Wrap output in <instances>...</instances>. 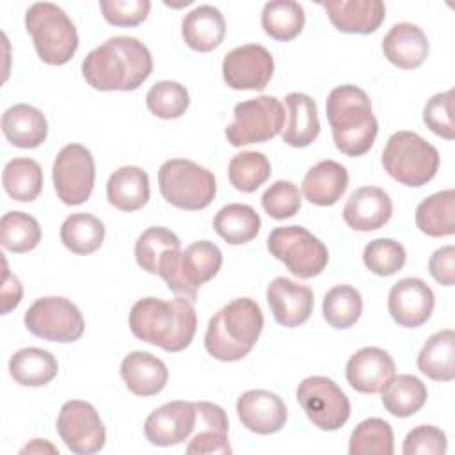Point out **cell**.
Listing matches in <instances>:
<instances>
[{
	"label": "cell",
	"instance_id": "32",
	"mask_svg": "<svg viewBox=\"0 0 455 455\" xmlns=\"http://www.w3.org/2000/svg\"><path fill=\"white\" fill-rule=\"evenodd\" d=\"M455 332L451 329L432 334L421 347L416 364L432 380L450 382L455 379Z\"/></svg>",
	"mask_w": 455,
	"mask_h": 455
},
{
	"label": "cell",
	"instance_id": "9",
	"mask_svg": "<svg viewBox=\"0 0 455 455\" xmlns=\"http://www.w3.org/2000/svg\"><path fill=\"white\" fill-rule=\"evenodd\" d=\"M235 119L226 128L231 146L242 148L274 139L284 126V107L274 96H258L235 107Z\"/></svg>",
	"mask_w": 455,
	"mask_h": 455
},
{
	"label": "cell",
	"instance_id": "23",
	"mask_svg": "<svg viewBox=\"0 0 455 455\" xmlns=\"http://www.w3.org/2000/svg\"><path fill=\"white\" fill-rule=\"evenodd\" d=\"M197 425L188 439V455H206V453H231L228 441L229 421L226 411L210 402H196Z\"/></svg>",
	"mask_w": 455,
	"mask_h": 455
},
{
	"label": "cell",
	"instance_id": "1",
	"mask_svg": "<svg viewBox=\"0 0 455 455\" xmlns=\"http://www.w3.org/2000/svg\"><path fill=\"white\" fill-rule=\"evenodd\" d=\"M153 71V59L144 43L116 36L87 53L82 62L85 82L98 91H135Z\"/></svg>",
	"mask_w": 455,
	"mask_h": 455
},
{
	"label": "cell",
	"instance_id": "33",
	"mask_svg": "<svg viewBox=\"0 0 455 455\" xmlns=\"http://www.w3.org/2000/svg\"><path fill=\"white\" fill-rule=\"evenodd\" d=\"M261 219L249 204L231 203L222 206L213 217L215 233L231 245H242L254 240L259 233Z\"/></svg>",
	"mask_w": 455,
	"mask_h": 455
},
{
	"label": "cell",
	"instance_id": "20",
	"mask_svg": "<svg viewBox=\"0 0 455 455\" xmlns=\"http://www.w3.org/2000/svg\"><path fill=\"white\" fill-rule=\"evenodd\" d=\"M393 215V203L379 187H361L350 194L343 206V220L348 228L368 233L380 229Z\"/></svg>",
	"mask_w": 455,
	"mask_h": 455
},
{
	"label": "cell",
	"instance_id": "39",
	"mask_svg": "<svg viewBox=\"0 0 455 455\" xmlns=\"http://www.w3.org/2000/svg\"><path fill=\"white\" fill-rule=\"evenodd\" d=\"M393 428L380 418H368L361 421L348 441L350 455H393Z\"/></svg>",
	"mask_w": 455,
	"mask_h": 455
},
{
	"label": "cell",
	"instance_id": "35",
	"mask_svg": "<svg viewBox=\"0 0 455 455\" xmlns=\"http://www.w3.org/2000/svg\"><path fill=\"white\" fill-rule=\"evenodd\" d=\"M382 393L384 409L396 418H409L416 414L427 402V386L414 375L393 377Z\"/></svg>",
	"mask_w": 455,
	"mask_h": 455
},
{
	"label": "cell",
	"instance_id": "47",
	"mask_svg": "<svg viewBox=\"0 0 455 455\" xmlns=\"http://www.w3.org/2000/svg\"><path fill=\"white\" fill-rule=\"evenodd\" d=\"M451 103H453V91L434 94L425 108H423V121L427 128H430L432 133L451 140L455 139V121L451 114Z\"/></svg>",
	"mask_w": 455,
	"mask_h": 455
},
{
	"label": "cell",
	"instance_id": "26",
	"mask_svg": "<svg viewBox=\"0 0 455 455\" xmlns=\"http://www.w3.org/2000/svg\"><path fill=\"white\" fill-rule=\"evenodd\" d=\"M2 132L12 146L21 149H32L46 140L48 123L44 114L36 107L18 103L4 112Z\"/></svg>",
	"mask_w": 455,
	"mask_h": 455
},
{
	"label": "cell",
	"instance_id": "45",
	"mask_svg": "<svg viewBox=\"0 0 455 455\" xmlns=\"http://www.w3.org/2000/svg\"><path fill=\"white\" fill-rule=\"evenodd\" d=\"M405 249L393 238H377L366 243L363 251L364 267L375 275H393L405 265Z\"/></svg>",
	"mask_w": 455,
	"mask_h": 455
},
{
	"label": "cell",
	"instance_id": "4",
	"mask_svg": "<svg viewBox=\"0 0 455 455\" xmlns=\"http://www.w3.org/2000/svg\"><path fill=\"white\" fill-rule=\"evenodd\" d=\"M261 331L263 313L259 306L247 297L235 299L210 318L204 348L219 361H240L252 350Z\"/></svg>",
	"mask_w": 455,
	"mask_h": 455
},
{
	"label": "cell",
	"instance_id": "16",
	"mask_svg": "<svg viewBox=\"0 0 455 455\" xmlns=\"http://www.w3.org/2000/svg\"><path fill=\"white\" fill-rule=\"evenodd\" d=\"M196 425V402H167L146 418L144 435L155 446H176L192 437Z\"/></svg>",
	"mask_w": 455,
	"mask_h": 455
},
{
	"label": "cell",
	"instance_id": "2",
	"mask_svg": "<svg viewBox=\"0 0 455 455\" xmlns=\"http://www.w3.org/2000/svg\"><path fill=\"white\" fill-rule=\"evenodd\" d=\"M128 322L135 338L156 345L165 352L185 350L192 343L197 329L196 309L183 297L172 300L156 297L140 299L132 306Z\"/></svg>",
	"mask_w": 455,
	"mask_h": 455
},
{
	"label": "cell",
	"instance_id": "29",
	"mask_svg": "<svg viewBox=\"0 0 455 455\" xmlns=\"http://www.w3.org/2000/svg\"><path fill=\"white\" fill-rule=\"evenodd\" d=\"M107 199L121 212L140 210L149 199L148 172L137 165L119 167L107 181Z\"/></svg>",
	"mask_w": 455,
	"mask_h": 455
},
{
	"label": "cell",
	"instance_id": "11",
	"mask_svg": "<svg viewBox=\"0 0 455 455\" xmlns=\"http://www.w3.org/2000/svg\"><path fill=\"white\" fill-rule=\"evenodd\" d=\"M297 402L320 430H338L350 418V402L329 377H307L297 387Z\"/></svg>",
	"mask_w": 455,
	"mask_h": 455
},
{
	"label": "cell",
	"instance_id": "13",
	"mask_svg": "<svg viewBox=\"0 0 455 455\" xmlns=\"http://www.w3.org/2000/svg\"><path fill=\"white\" fill-rule=\"evenodd\" d=\"M220 265L222 252L213 242H194L181 251L180 261L172 274L165 279V284L178 297L194 302L199 286L213 279L220 270Z\"/></svg>",
	"mask_w": 455,
	"mask_h": 455
},
{
	"label": "cell",
	"instance_id": "40",
	"mask_svg": "<svg viewBox=\"0 0 455 455\" xmlns=\"http://www.w3.org/2000/svg\"><path fill=\"white\" fill-rule=\"evenodd\" d=\"M325 322L334 329L352 327L363 313L361 293L350 284H338L331 288L322 304Z\"/></svg>",
	"mask_w": 455,
	"mask_h": 455
},
{
	"label": "cell",
	"instance_id": "50",
	"mask_svg": "<svg viewBox=\"0 0 455 455\" xmlns=\"http://www.w3.org/2000/svg\"><path fill=\"white\" fill-rule=\"evenodd\" d=\"M428 272L430 275L443 286H453L455 283V247L444 245L428 259Z\"/></svg>",
	"mask_w": 455,
	"mask_h": 455
},
{
	"label": "cell",
	"instance_id": "41",
	"mask_svg": "<svg viewBox=\"0 0 455 455\" xmlns=\"http://www.w3.org/2000/svg\"><path fill=\"white\" fill-rule=\"evenodd\" d=\"M0 242L16 254L32 251L41 242L39 222L25 212H7L0 220Z\"/></svg>",
	"mask_w": 455,
	"mask_h": 455
},
{
	"label": "cell",
	"instance_id": "21",
	"mask_svg": "<svg viewBox=\"0 0 455 455\" xmlns=\"http://www.w3.org/2000/svg\"><path fill=\"white\" fill-rule=\"evenodd\" d=\"M345 375L355 391L375 395L395 377V361L379 347H364L348 359Z\"/></svg>",
	"mask_w": 455,
	"mask_h": 455
},
{
	"label": "cell",
	"instance_id": "22",
	"mask_svg": "<svg viewBox=\"0 0 455 455\" xmlns=\"http://www.w3.org/2000/svg\"><path fill=\"white\" fill-rule=\"evenodd\" d=\"M320 5L331 23L345 34H371L386 18V5L380 0H334Z\"/></svg>",
	"mask_w": 455,
	"mask_h": 455
},
{
	"label": "cell",
	"instance_id": "12",
	"mask_svg": "<svg viewBox=\"0 0 455 455\" xmlns=\"http://www.w3.org/2000/svg\"><path fill=\"white\" fill-rule=\"evenodd\" d=\"M53 187L64 204L76 206L91 197L94 188V158L82 144H68L55 156L52 169Z\"/></svg>",
	"mask_w": 455,
	"mask_h": 455
},
{
	"label": "cell",
	"instance_id": "34",
	"mask_svg": "<svg viewBox=\"0 0 455 455\" xmlns=\"http://www.w3.org/2000/svg\"><path fill=\"white\" fill-rule=\"evenodd\" d=\"M455 192L441 190L423 199L416 208V226L421 233L439 238L455 233Z\"/></svg>",
	"mask_w": 455,
	"mask_h": 455
},
{
	"label": "cell",
	"instance_id": "17",
	"mask_svg": "<svg viewBox=\"0 0 455 455\" xmlns=\"http://www.w3.org/2000/svg\"><path fill=\"white\" fill-rule=\"evenodd\" d=\"M435 297L432 288L418 277H403L393 284L387 297L391 318L407 329H416L430 318Z\"/></svg>",
	"mask_w": 455,
	"mask_h": 455
},
{
	"label": "cell",
	"instance_id": "48",
	"mask_svg": "<svg viewBox=\"0 0 455 455\" xmlns=\"http://www.w3.org/2000/svg\"><path fill=\"white\" fill-rule=\"evenodd\" d=\"M103 18L114 27H137L151 9L148 0H100Z\"/></svg>",
	"mask_w": 455,
	"mask_h": 455
},
{
	"label": "cell",
	"instance_id": "18",
	"mask_svg": "<svg viewBox=\"0 0 455 455\" xmlns=\"http://www.w3.org/2000/svg\"><path fill=\"white\" fill-rule=\"evenodd\" d=\"M236 414L242 425L259 435L279 432L288 418V411L281 396L265 389H251L240 395Z\"/></svg>",
	"mask_w": 455,
	"mask_h": 455
},
{
	"label": "cell",
	"instance_id": "5",
	"mask_svg": "<svg viewBox=\"0 0 455 455\" xmlns=\"http://www.w3.org/2000/svg\"><path fill=\"white\" fill-rule=\"evenodd\" d=\"M25 27L43 62L62 66L73 59L78 48V32L59 5L50 2L32 4L25 14Z\"/></svg>",
	"mask_w": 455,
	"mask_h": 455
},
{
	"label": "cell",
	"instance_id": "10",
	"mask_svg": "<svg viewBox=\"0 0 455 455\" xmlns=\"http://www.w3.org/2000/svg\"><path fill=\"white\" fill-rule=\"evenodd\" d=\"M23 322L28 332L55 343H73L85 329L80 309L64 297L37 299L27 309Z\"/></svg>",
	"mask_w": 455,
	"mask_h": 455
},
{
	"label": "cell",
	"instance_id": "52",
	"mask_svg": "<svg viewBox=\"0 0 455 455\" xmlns=\"http://www.w3.org/2000/svg\"><path fill=\"white\" fill-rule=\"evenodd\" d=\"M59 453V450L48 443L46 439H34L32 443H28L25 448H21V453Z\"/></svg>",
	"mask_w": 455,
	"mask_h": 455
},
{
	"label": "cell",
	"instance_id": "15",
	"mask_svg": "<svg viewBox=\"0 0 455 455\" xmlns=\"http://www.w3.org/2000/svg\"><path fill=\"white\" fill-rule=\"evenodd\" d=\"M274 75V57L261 44H243L226 53L222 76L235 91H261Z\"/></svg>",
	"mask_w": 455,
	"mask_h": 455
},
{
	"label": "cell",
	"instance_id": "42",
	"mask_svg": "<svg viewBox=\"0 0 455 455\" xmlns=\"http://www.w3.org/2000/svg\"><path fill=\"white\" fill-rule=\"evenodd\" d=\"M270 162L263 153L242 151L229 160L228 176L231 185L245 194L254 192L270 178Z\"/></svg>",
	"mask_w": 455,
	"mask_h": 455
},
{
	"label": "cell",
	"instance_id": "30",
	"mask_svg": "<svg viewBox=\"0 0 455 455\" xmlns=\"http://www.w3.org/2000/svg\"><path fill=\"white\" fill-rule=\"evenodd\" d=\"M284 103L288 108V124L283 132V142L291 148H306L315 142L320 133L315 100L304 92H290Z\"/></svg>",
	"mask_w": 455,
	"mask_h": 455
},
{
	"label": "cell",
	"instance_id": "31",
	"mask_svg": "<svg viewBox=\"0 0 455 455\" xmlns=\"http://www.w3.org/2000/svg\"><path fill=\"white\" fill-rule=\"evenodd\" d=\"M59 364L52 352L27 347L14 352L9 359V373L12 380L27 387H41L57 377Z\"/></svg>",
	"mask_w": 455,
	"mask_h": 455
},
{
	"label": "cell",
	"instance_id": "19",
	"mask_svg": "<svg viewBox=\"0 0 455 455\" xmlns=\"http://www.w3.org/2000/svg\"><path fill=\"white\" fill-rule=\"evenodd\" d=\"M267 300L274 320L283 327H299L309 320L315 306L313 291L288 277H275L267 288Z\"/></svg>",
	"mask_w": 455,
	"mask_h": 455
},
{
	"label": "cell",
	"instance_id": "14",
	"mask_svg": "<svg viewBox=\"0 0 455 455\" xmlns=\"http://www.w3.org/2000/svg\"><path fill=\"white\" fill-rule=\"evenodd\" d=\"M57 432L66 448L76 455H91L105 446L107 432L98 411L82 400H69L60 407Z\"/></svg>",
	"mask_w": 455,
	"mask_h": 455
},
{
	"label": "cell",
	"instance_id": "44",
	"mask_svg": "<svg viewBox=\"0 0 455 455\" xmlns=\"http://www.w3.org/2000/svg\"><path fill=\"white\" fill-rule=\"evenodd\" d=\"M146 105L149 112L160 119H178L187 112L190 98L181 84L162 80L148 91Z\"/></svg>",
	"mask_w": 455,
	"mask_h": 455
},
{
	"label": "cell",
	"instance_id": "6",
	"mask_svg": "<svg viewBox=\"0 0 455 455\" xmlns=\"http://www.w3.org/2000/svg\"><path fill=\"white\" fill-rule=\"evenodd\" d=\"M384 171L405 187L427 185L439 169L437 149L414 132L393 133L382 151Z\"/></svg>",
	"mask_w": 455,
	"mask_h": 455
},
{
	"label": "cell",
	"instance_id": "8",
	"mask_svg": "<svg viewBox=\"0 0 455 455\" xmlns=\"http://www.w3.org/2000/svg\"><path fill=\"white\" fill-rule=\"evenodd\" d=\"M268 252L300 279H311L323 272L329 251L313 233L302 226L274 228L267 238Z\"/></svg>",
	"mask_w": 455,
	"mask_h": 455
},
{
	"label": "cell",
	"instance_id": "38",
	"mask_svg": "<svg viewBox=\"0 0 455 455\" xmlns=\"http://www.w3.org/2000/svg\"><path fill=\"white\" fill-rule=\"evenodd\" d=\"M2 185L14 201L30 203L43 190L41 165L32 158H14L4 167Z\"/></svg>",
	"mask_w": 455,
	"mask_h": 455
},
{
	"label": "cell",
	"instance_id": "3",
	"mask_svg": "<svg viewBox=\"0 0 455 455\" xmlns=\"http://www.w3.org/2000/svg\"><path fill=\"white\" fill-rule=\"evenodd\" d=\"M325 114L336 148L347 156H363L375 142L379 124L368 94L355 85H339L325 100Z\"/></svg>",
	"mask_w": 455,
	"mask_h": 455
},
{
	"label": "cell",
	"instance_id": "27",
	"mask_svg": "<svg viewBox=\"0 0 455 455\" xmlns=\"http://www.w3.org/2000/svg\"><path fill=\"white\" fill-rule=\"evenodd\" d=\"M348 187L347 169L334 160L315 164L302 180L304 197L316 206L336 204Z\"/></svg>",
	"mask_w": 455,
	"mask_h": 455
},
{
	"label": "cell",
	"instance_id": "24",
	"mask_svg": "<svg viewBox=\"0 0 455 455\" xmlns=\"http://www.w3.org/2000/svg\"><path fill=\"white\" fill-rule=\"evenodd\" d=\"M382 52L393 66L400 69H414L428 57V39L418 25L402 21L393 25L384 36Z\"/></svg>",
	"mask_w": 455,
	"mask_h": 455
},
{
	"label": "cell",
	"instance_id": "43",
	"mask_svg": "<svg viewBox=\"0 0 455 455\" xmlns=\"http://www.w3.org/2000/svg\"><path fill=\"white\" fill-rule=\"evenodd\" d=\"M174 249H180V238L171 229L160 226L148 228L135 242L137 265L148 274L156 275L160 259Z\"/></svg>",
	"mask_w": 455,
	"mask_h": 455
},
{
	"label": "cell",
	"instance_id": "49",
	"mask_svg": "<svg viewBox=\"0 0 455 455\" xmlns=\"http://www.w3.org/2000/svg\"><path fill=\"white\" fill-rule=\"evenodd\" d=\"M446 434L434 425H419L412 428L403 441L405 455H443L446 451Z\"/></svg>",
	"mask_w": 455,
	"mask_h": 455
},
{
	"label": "cell",
	"instance_id": "28",
	"mask_svg": "<svg viewBox=\"0 0 455 455\" xmlns=\"http://www.w3.org/2000/svg\"><path fill=\"white\" fill-rule=\"evenodd\" d=\"M181 36L188 48L206 53L215 50L226 36V21L222 12L213 5H199L185 14L181 21Z\"/></svg>",
	"mask_w": 455,
	"mask_h": 455
},
{
	"label": "cell",
	"instance_id": "7",
	"mask_svg": "<svg viewBox=\"0 0 455 455\" xmlns=\"http://www.w3.org/2000/svg\"><path fill=\"white\" fill-rule=\"evenodd\" d=\"M158 187L169 204L188 212L206 208L217 194L213 172L185 158H172L160 165Z\"/></svg>",
	"mask_w": 455,
	"mask_h": 455
},
{
	"label": "cell",
	"instance_id": "51",
	"mask_svg": "<svg viewBox=\"0 0 455 455\" xmlns=\"http://www.w3.org/2000/svg\"><path fill=\"white\" fill-rule=\"evenodd\" d=\"M4 265H5V275L2 284V315H7L11 309H14L20 304L23 297V288L20 279L9 272L5 259H4Z\"/></svg>",
	"mask_w": 455,
	"mask_h": 455
},
{
	"label": "cell",
	"instance_id": "37",
	"mask_svg": "<svg viewBox=\"0 0 455 455\" xmlns=\"http://www.w3.org/2000/svg\"><path fill=\"white\" fill-rule=\"evenodd\" d=\"M105 238L103 222L91 213H73L60 226V242L75 254L96 252Z\"/></svg>",
	"mask_w": 455,
	"mask_h": 455
},
{
	"label": "cell",
	"instance_id": "36",
	"mask_svg": "<svg viewBox=\"0 0 455 455\" xmlns=\"http://www.w3.org/2000/svg\"><path fill=\"white\" fill-rule=\"evenodd\" d=\"M306 23L304 7L293 0H272L263 5L261 27L275 41L295 39Z\"/></svg>",
	"mask_w": 455,
	"mask_h": 455
},
{
	"label": "cell",
	"instance_id": "46",
	"mask_svg": "<svg viewBox=\"0 0 455 455\" xmlns=\"http://www.w3.org/2000/svg\"><path fill=\"white\" fill-rule=\"evenodd\" d=\"M300 192L291 181L279 180L270 185L261 196V206L268 217L275 220H284L293 217L300 210Z\"/></svg>",
	"mask_w": 455,
	"mask_h": 455
},
{
	"label": "cell",
	"instance_id": "25",
	"mask_svg": "<svg viewBox=\"0 0 455 455\" xmlns=\"http://www.w3.org/2000/svg\"><path fill=\"white\" fill-rule=\"evenodd\" d=\"M119 371L126 387L137 396L158 395L169 380V370L165 363L142 350L130 352L121 361Z\"/></svg>",
	"mask_w": 455,
	"mask_h": 455
}]
</instances>
